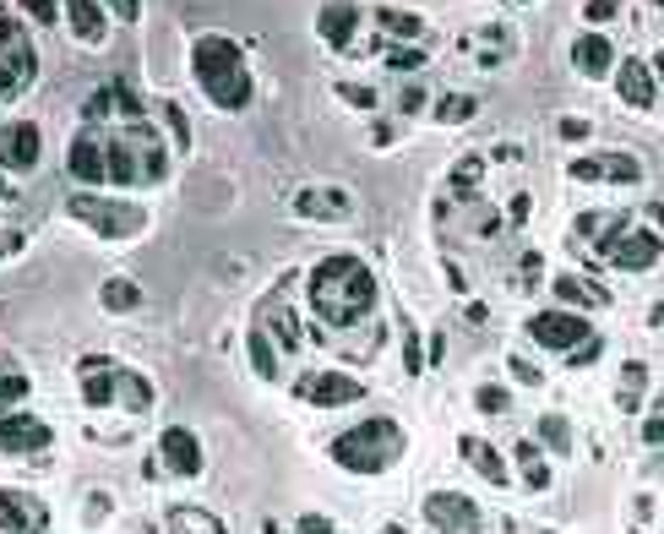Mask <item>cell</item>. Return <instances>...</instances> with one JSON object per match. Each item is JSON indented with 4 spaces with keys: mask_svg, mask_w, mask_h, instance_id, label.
<instances>
[{
    "mask_svg": "<svg viewBox=\"0 0 664 534\" xmlns=\"http://www.w3.org/2000/svg\"><path fill=\"white\" fill-rule=\"evenodd\" d=\"M311 306L328 328H354L376 311V273L349 257V251H332L311 267Z\"/></svg>",
    "mask_w": 664,
    "mask_h": 534,
    "instance_id": "cell-1",
    "label": "cell"
},
{
    "mask_svg": "<svg viewBox=\"0 0 664 534\" xmlns=\"http://www.w3.org/2000/svg\"><path fill=\"white\" fill-rule=\"evenodd\" d=\"M191 76L197 88L218 104V110H246L251 104V66H246V50L224 33H201L191 44Z\"/></svg>",
    "mask_w": 664,
    "mask_h": 534,
    "instance_id": "cell-2",
    "label": "cell"
},
{
    "mask_svg": "<svg viewBox=\"0 0 664 534\" xmlns=\"http://www.w3.org/2000/svg\"><path fill=\"white\" fill-rule=\"evenodd\" d=\"M104 170H110V186H158L169 175V153L147 121H136L126 132L104 136Z\"/></svg>",
    "mask_w": 664,
    "mask_h": 534,
    "instance_id": "cell-3",
    "label": "cell"
},
{
    "mask_svg": "<svg viewBox=\"0 0 664 534\" xmlns=\"http://www.w3.org/2000/svg\"><path fill=\"white\" fill-rule=\"evenodd\" d=\"M328 453H332V464L349 469V474H382V469H393L403 459V425L387 420V414L360 420V425H349V431L332 437Z\"/></svg>",
    "mask_w": 664,
    "mask_h": 534,
    "instance_id": "cell-4",
    "label": "cell"
},
{
    "mask_svg": "<svg viewBox=\"0 0 664 534\" xmlns=\"http://www.w3.org/2000/svg\"><path fill=\"white\" fill-rule=\"evenodd\" d=\"M66 213L76 224H87L98 240H136L147 229V207L136 202H121V197H93V192H76L66 202Z\"/></svg>",
    "mask_w": 664,
    "mask_h": 534,
    "instance_id": "cell-5",
    "label": "cell"
},
{
    "mask_svg": "<svg viewBox=\"0 0 664 534\" xmlns=\"http://www.w3.org/2000/svg\"><path fill=\"white\" fill-rule=\"evenodd\" d=\"M529 338L550 355H572L594 338V322L583 311H533L529 317Z\"/></svg>",
    "mask_w": 664,
    "mask_h": 534,
    "instance_id": "cell-6",
    "label": "cell"
},
{
    "mask_svg": "<svg viewBox=\"0 0 664 534\" xmlns=\"http://www.w3.org/2000/svg\"><path fill=\"white\" fill-rule=\"evenodd\" d=\"M604 263L621 267V273H643V267H654L664 257V240L654 229H643V224H626L621 235H604Z\"/></svg>",
    "mask_w": 664,
    "mask_h": 534,
    "instance_id": "cell-7",
    "label": "cell"
},
{
    "mask_svg": "<svg viewBox=\"0 0 664 534\" xmlns=\"http://www.w3.org/2000/svg\"><path fill=\"white\" fill-rule=\"evenodd\" d=\"M425 524L436 534H479L485 530V513L464 491H430L425 496Z\"/></svg>",
    "mask_w": 664,
    "mask_h": 534,
    "instance_id": "cell-8",
    "label": "cell"
},
{
    "mask_svg": "<svg viewBox=\"0 0 664 534\" xmlns=\"http://www.w3.org/2000/svg\"><path fill=\"white\" fill-rule=\"evenodd\" d=\"M294 393L305 403H317V409H338V403H360L365 399V382L360 377H349V371H305V377H294Z\"/></svg>",
    "mask_w": 664,
    "mask_h": 534,
    "instance_id": "cell-9",
    "label": "cell"
},
{
    "mask_svg": "<svg viewBox=\"0 0 664 534\" xmlns=\"http://www.w3.org/2000/svg\"><path fill=\"white\" fill-rule=\"evenodd\" d=\"M50 442H55V431L39 414H28V409L0 414V453H44Z\"/></svg>",
    "mask_w": 664,
    "mask_h": 534,
    "instance_id": "cell-10",
    "label": "cell"
},
{
    "mask_svg": "<svg viewBox=\"0 0 664 534\" xmlns=\"http://www.w3.org/2000/svg\"><path fill=\"white\" fill-rule=\"evenodd\" d=\"M66 170H71V181H82V186H104L110 181V170H104V136L93 132V126H82V132L71 136Z\"/></svg>",
    "mask_w": 664,
    "mask_h": 534,
    "instance_id": "cell-11",
    "label": "cell"
},
{
    "mask_svg": "<svg viewBox=\"0 0 664 534\" xmlns=\"http://www.w3.org/2000/svg\"><path fill=\"white\" fill-rule=\"evenodd\" d=\"M572 181H615V186H637L643 170L632 153H583L572 158Z\"/></svg>",
    "mask_w": 664,
    "mask_h": 534,
    "instance_id": "cell-12",
    "label": "cell"
},
{
    "mask_svg": "<svg viewBox=\"0 0 664 534\" xmlns=\"http://www.w3.org/2000/svg\"><path fill=\"white\" fill-rule=\"evenodd\" d=\"M0 524L11 534H44L50 530V507H44L39 496H28V491L0 485Z\"/></svg>",
    "mask_w": 664,
    "mask_h": 534,
    "instance_id": "cell-13",
    "label": "cell"
},
{
    "mask_svg": "<svg viewBox=\"0 0 664 534\" xmlns=\"http://www.w3.org/2000/svg\"><path fill=\"white\" fill-rule=\"evenodd\" d=\"M0 66L17 71L22 82H33V71H39V55H33V44H28V28L0 6Z\"/></svg>",
    "mask_w": 664,
    "mask_h": 534,
    "instance_id": "cell-14",
    "label": "cell"
},
{
    "mask_svg": "<svg viewBox=\"0 0 664 534\" xmlns=\"http://www.w3.org/2000/svg\"><path fill=\"white\" fill-rule=\"evenodd\" d=\"M76 377H82V399L93 409H110L115 403V382H121V366L110 355H82L76 360Z\"/></svg>",
    "mask_w": 664,
    "mask_h": 534,
    "instance_id": "cell-15",
    "label": "cell"
},
{
    "mask_svg": "<svg viewBox=\"0 0 664 534\" xmlns=\"http://www.w3.org/2000/svg\"><path fill=\"white\" fill-rule=\"evenodd\" d=\"M39 147H44V136H39L33 121L0 126V170H33V164H39Z\"/></svg>",
    "mask_w": 664,
    "mask_h": 534,
    "instance_id": "cell-16",
    "label": "cell"
},
{
    "mask_svg": "<svg viewBox=\"0 0 664 534\" xmlns=\"http://www.w3.org/2000/svg\"><path fill=\"white\" fill-rule=\"evenodd\" d=\"M158 459H164V469H175V474H201V442L186 431V425H169L164 437H158Z\"/></svg>",
    "mask_w": 664,
    "mask_h": 534,
    "instance_id": "cell-17",
    "label": "cell"
},
{
    "mask_svg": "<svg viewBox=\"0 0 664 534\" xmlns=\"http://www.w3.org/2000/svg\"><path fill=\"white\" fill-rule=\"evenodd\" d=\"M615 88H621V104H632V110H649L654 93H660L649 61H621V66H615Z\"/></svg>",
    "mask_w": 664,
    "mask_h": 534,
    "instance_id": "cell-18",
    "label": "cell"
},
{
    "mask_svg": "<svg viewBox=\"0 0 664 534\" xmlns=\"http://www.w3.org/2000/svg\"><path fill=\"white\" fill-rule=\"evenodd\" d=\"M360 22H365L360 6H322V11H317V33L328 39L332 50H349L354 33H360Z\"/></svg>",
    "mask_w": 664,
    "mask_h": 534,
    "instance_id": "cell-19",
    "label": "cell"
},
{
    "mask_svg": "<svg viewBox=\"0 0 664 534\" xmlns=\"http://www.w3.org/2000/svg\"><path fill=\"white\" fill-rule=\"evenodd\" d=\"M572 66H578V76H610L615 71V50H610V39L604 33H583L578 44H572Z\"/></svg>",
    "mask_w": 664,
    "mask_h": 534,
    "instance_id": "cell-20",
    "label": "cell"
},
{
    "mask_svg": "<svg viewBox=\"0 0 664 534\" xmlns=\"http://www.w3.org/2000/svg\"><path fill=\"white\" fill-rule=\"evenodd\" d=\"M294 213L300 218H349V192H338V186H305V192H294Z\"/></svg>",
    "mask_w": 664,
    "mask_h": 534,
    "instance_id": "cell-21",
    "label": "cell"
},
{
    "mask_svg": "<svg viewBox=\"0 0 664 534\" xmlns=\"http://www.w3.org/2000/svg\"><path fill=\"white\" fill-rule=\"evenodd\" d=\"M66 17H71V33H76L82 44H104V33H110V6H98V0H71Z\"/></svg>",
    "mask_w": 664,
    "mask_h": 534,
    "instance_id": "cell-22",
    "label": "cell"
},
{
    "mask_svg": "<svg viewBox=\"0 0 664 534\" xmlns=\"http://www.w3.org/2000/svg\"><path fill=\"white\" fill-rule=\"evenodd\" d=\"M458 453H464V464L474 469V474H485L490 485H507V459H501L485 437H464V442H458Z\"/></svg>",
    "mask_w": 664,
    "mask_h": 534,
    "instance_id": "cell-23",
    "label": "cell"
},
{
    "mask_svg": "<svg viewBox=\"0 0 664 534\" xmlns=\"http://www.w3.org/2000/svg\"><path fill=\"white\" fill-rule=\"evenodd\" d=\"M246 355H251V371L262 377V382H278L283 377V360H278V343L267 338V328H246Z\"/></svg>",
    "mask_w": 664,
    "mask_h": 534,
    "instance_id": "cell-24",
    "label": "cell"
},
{
    "mask_svg": "<svg viewBox=\"0 0 664 534\" xmlns=\"http://www.w3.org/2000/svg\"><path fill=\"white\" fill-rule=\"evenodd\" d=\"M556 295H561V300H572V306H583V311L610 306V295H604L599 284H583L578 273H556Z\"/></svg>",
    "mask_w": 664,
    "mask_h": 534,
    "instance_id": "cell-25",
    "label": "cell"
},
{
    "mask_svg": "<svg viewBox=\"0 0 664 534\" xmlns=\"http://www.w3.org/2000/svg\"><path fill=\"white\" fill-rule=\"evenodd\" d=\"M376 28L408 44V39H419V33H425V17H419V11H408V6H382V11H376Z\"/></svg>",
    "mask_w": 664,
    "mask_h": 534,
    "instance_id": "cell-26",
    "label": "cell"
},
{
    "mask_svg": "<svg viewBox=\"0 0 664 534\" xmlns=\"http://www.w3.org/2000/svg\"><path fill=\"white\" fill-rule=\"evenodd\" d=\"M512 459L523 469V485H529V491H550V464H544V448H539V442H518Z\"/></svg>",
    "mask_w": 664,
    "mask_h": 534,
    "instance_id": "cell-27",
    "label": "cell"
},
{
    "mask_svg": "<svg viewBox=\"0 0 664 534\" xmlns=\"http://www.w3.org/2000/svg\"><path fill=\"white\" fill-rule=\"evenodd\" d=\"M115 399L126 403L132 414H147V409H153V388H147V377H136L132 366H121V382H115Z\"/></svg>",
    "mask_w": 664,
    "mask_h": 534,
    "instance_id": "cell-28",
    "label": "cell"
},
{
    "mask_svg": "<svg viewBox=\"0 0 664 534\" xmlns=\"http://www.w3.org/2000/svg\"><path fill=\"white\" fill-rule=\"evenodd\" d=\"M169 534H229V530L201 507H169Z\"/></svg>",
    "mask_w": 664,
    "mask_h": 534,
    "instance_id": "cell-29",
    "label": "cell"
},
{
    "mask_svg": "<svg viewBox=\"0 0 664 534\" xmlns=\"http://www.w3.org/2000/svg\"><path fill=\"white\" fill-rule=\"evenodd\" d=\"M98 306H104V311H136V306H142V289H136L132 278H104Z\"/></svg>",
    "mask_w": 664,
    "mask_h": 534,
    "instance_id": "cell-30",
    "label": "cell"
},
{
    "mask_svg": "<svg viewBox=\"0 0 664 534\" xmlns=\"http://www.w3.org/2000/svg\"><path fill=\"white\" fill-rule=\"evenodd\" d=\"M262 328H267V338H272L278 349H289V355L300 349V322H294V311H272V306H267Z\"/></svg>",
    "mask_w": 664,
    "mask_h": 534,
    "instance_id": "cell-31",
    "label": "cell"
},
{
    "mask_svg": "<svg viewBox=\"0 0 664 534\" xmlns=\"http://www.w3.org/2000/svg\"><path fill=\"white\" fill-rule=\"evenodd\" d=\"M474 110H479L474 93H447V99L436 104V121H442V126H464V121H474Z\"/></svg>",
    "mask_w": 664,
    "mask_h": 534,
    "instance_id": "cell-32",
    "label": "cell"
},
{
    "mask_svg": "<svg viewBox=\"0 0 664 534\" xmlns=\"http://www.w3.org/2000/svg\"><path fill=\"white\" fill-rule=\"evenodd\" d=\"M158 115H164V126L175 136V147H191V121H186V110L175 99H158Z\"/></svg>",
    "mask_w": 664,
    "mask_h": 534,
    "instance_id": "cell-33",
    "label": "cell"
},
{
    "mask_svg": "<svg viewBox=\"0 0 664 534\" xmlns=\"http://www.w3.org/2000/svg\"><path fill=\"white\" fill-rule=\"evenodd\" d=\"M539 442H544L550 453H567V448H572V425H567L561 414H544V420H539Z\"/></svg>",
    "mask_w": 664,
    "mask_h": 534,
    "instance_id": "cell-34",
    "label": "cell"
},
{
    "mask_svg": "<svg viewBox=\"0 0 664 534\" xmlns=\"http://www.w3.org/2000/svg\"><path fill=\"white\" fill-rule=\"evenodd\" d=\"M474 409H479V414H507V409H512V393L496 388V382H485V388L474 393Z\"/></svg>",
    "mask_w": 664,
    "mask_h": 534,
    "instance_id": "cell-35",
    "label": "cell"
},
{
    "mask_svg": "<svg viewBox=\"0 0 664 534\" xmlns=\"http://www.w3.org/2000/svg\"><path fill=\"white\" fill-rule=\"evenodd\" d=\"M387 66L403 71V76H408V71H419V66H425V44H393V50H387Z\"/></svg>",
    "mask_w": 664,
    "mask_h": 534,
    "instance_id": "cell-36",
    "label": "cell"
},
{
    "mask_svg": "<svg viewBox=\"0 0 664 534\" xmlns=\"http://www.w3.org/2000/svg\"><path fill=\"white\" fill-rule=\"evenodd\" d=\"M479 175H485V158H458V164H453V186H458V197H464V192H479Z\"/></svg>",
    "mask_w": 664,
    "mask_h": 534,
    "instance_id": "cell-37",
    "label": "cell"
},
{
    "mask_svg": "<svg viewBox=\"0 0 664 534\" xmlns=\"http://www.w3.org/2000/svg\"><path fill=\"white\" fill-rule=\"evenodd\" d=\"M343 104H354V110H376V88H365V82H338L332 88Z\"/></svg>",
    "mask_w": 664,
    "mask_h": 534,
    "instance_id": "cell-38",
    "label": "cell"
},
{
    "mask_svg": "<svg viewBox=\"0 0 664 534\" xmlns=\"http://www.w3.org/2000/svg\"><path fill=\"white\" fill-rule=\"evenodd\" d=\"M22 399H28V377L22 371H0V409H11Z\"/></svg>",
    "mask_w": 664,
    "mask_h": 534,
    "instance_id": "cell-39",
    "label": "cell"
},
{
    "mask_svg": "<svg viewBox=\"0 0 664 534\" xmlns=\"http://www.w3.org/2000/svg\"><path fill=\"white\" fill-rule=\"evenodd\" d=\"M110 110H115V88H98V93H93V99L82 104V121H87V126H98V121H104Z\"/></svg>",
    "mask_w": 664,
    "mask_h": 534,
    "instance_id": "cell-40",
    "label": "cell"
},
{
    "mask_svg": "<svg viewBox=\"0 0 664 534\" xmlns=\"http://www.w3.org/2000/svg\"><path fill=\"white\" fill-rule=\"evenodd\" d=\"M649 388V366L643 360H626V371H621V403L632 399V393H643Z\"/></svg>",
    "mask_w": 664,
    "mask_h": 534,
    "instance_id": "cell-41",
    "label": "cell"
},
{
    "mask_svg": "<svg viewBox=\"0 0 664 534\" xmlns=\"http://www.w3.org/2000/svg\"><path fill=\"white\" fill-rule=\"evenodd\" d=\"M599 355H604V338H589V343H583V349H572V355H567V366H572V371H583V366H594Z\"/></svg>",
    "mask_w": 664,
    "mask_h": 534,
    "instance_id": "cell-42",
    "label": "cell"
},
{
    "mask_svg": "<svg viewBox=\"0 0 664 534\" xmlns=\"http://www.w3.org/2000/svg\"><path fill=\"white\" fill-rule=\"evenodd\" d=\"M403 371L419 377L425 371V355H419V333H403Z\"/></svg>",
    "mask_w": 664,
    "mask_h": 534,
    "instance_id": "cell-43",
    "label": "cell"
},
{
    "mask_svg": "<svg viewBox=\"0 0 664 534\" xmlns=\"http://www.w3.org/2000/svg\"><path fill=\"white\" fill-rule=\"evenodd\" d=\"M425 104H430V93H425V88H414V82L398 93V115H419Z\"/></svg>",
    "mask_w": 664,
    "mask_h": 534,
    "instance_id": "cell-44",
    "label": "cell"
},
{
    "mask_svg": "<svg viewBox=\"0 0 664 534\" xmlns=\"http://www.w3.org/2000/svg\"><path fill=\"white\" fill-rule=\"evenodd\" d=\"M61 11H66V6H55V0H28V17H33V22H44V28H50V22H61Z\"/></svg>",
    "mask_w": 664,
    "mask_h": 534,
    "instance_id": "cell-45",
    "label": "cell"
},
{
    "mask_svg": "<svg viewBox=\"0 0 664 534\" xmlns=\"http://www.w3.org/2000/svg\"><path fill=\"white\" fill-rule=\"evenodd\" d=\"M294 534H338V530H332L328 513H305V518L294 524Z\"/></svg>",
    "mask_w": 664,
    "mask_h": 534,
    "instance_id": "cell-46",
    "label": "cell"
},
{
    "mask_svg": "<svg viewBox=\"0 0 664 534\" xmlns=\"http://www.w3.org/2000/svg\"><path fill=\"white\" fill-rule=\"evenodd\" d=\"M583 17H589V22H610V17H621V6H615V0H589Z\"/></svg>",
    "mask_w": 664,
    "mask_h": 534,
    "instance_id": "cell-47",
    "label": "cell"
},
{
    "mask_svg": "<svg viewBox=\"0 0 664 534\" xmlns=\"http://www.w3.org/2000/svg\"><path fill=\"white\" fill-rule=\"evenodd\" d=\"M643 442H649V448H664V414H649V420H643Z\"/></svg>",
    "mask_w": 664,
    "mask_h": 534,
    "instance_id": "cell-48",
    "label": "cell"
},
{
    "mask_svg": "<svg viewBox=\"0 0 664 534\" xmlns=\"http://www.w3.org/2000/svg\"><path fill=\"white\" fill-rule=\"evenodd\" d=\"M561 136H567V142H589V121L567 115V121H561Z\"/></svg>",
    "mask_w": 664,
    "mask_h": 534,
    "instance_id": "cell-49",
    "label": "cell"
},
{
    "mask_svg": "<svg viewBox=\"0 0 664 534\" xmlns=\"http://www.w3.org/2000/svg\"><path fill=\"white\" fill-rule=\"evenodd\" d=\"M507 366H512V377H518V382H539V366H529V360H507Z\"/></svg>",
    "mask_w": 664,
    "mask_h": 534,
    "instance_id": "cell-50",
    "label": "cell"
},
{
    "mask_svg": "<svg viewBox=\"0 0 664 534\" xmlns=\"http://www.w3.org/2000/svg\"><path fill=\"white\" fill-rule=\"evenodd\" d=\"M490 158H496V164H518V158H523V147H512V142H501V147H490Z\"/></svg>",
    "mask_w": 664,
    "mask_h": 534,
    "instance_id": "cell-51",
    "label": "cell"
},
{
    "mask_svg": "<svg viewBox=\"0 0 664 534\" xmlns=\"http://www.w3.org/2000/svg\"><path fill=\"white\" fill-rule=\"evenodd\" d=\"M22 251V235L17 229H0V257H17Z\"/></svg>",
    "mask_w": 664,
    "mask_h": 534,
    "instance_id": "cell-52",
    "label": "cell"
},
{
    "mask_svg": "<svg viewBox=\"0 0 664 534\" xmlns=\"http://www.w3.org/2000/svg\"><path fill=\"white\" fill-rule=\"evenodd\" d=\"M110 17H121V22H136V0H121V6H110Z\"/></svg>",
    "mask_w": 664,
    "mask_h": 534,
    "instance_id": "cell-53",
    "label": "cell"
},
{
    "mask_svg": "<svg viewBox=\"0 0 664 534\" xmlns=\"http://www.w3.org/2000/svg\"><path fill=\"white\" fill-rule=\"evenodd\" d=\"M371 142H376V147H387V142H393V126H387V121H376V132H371Z\"/></svg>",
    "mask_w": 664,
    "mask_h": 534,
    "instance_id": "cell-54",
    "label": "cell"
},
{
    "mask_svg": "<svg viewBox=\"0 0 664 534\" xmlns=\"http://www.w3.org/2000/svg\"><path fill=\"white\" fill-rule=\"evenodd\" d=\"M649 71H654V82H664V50L654 55V61H649Z\"/></svg>",
    "mask_w": 664,
    "mask_h": 534,
    "instance_id": "cell-55",
    "label": "cell"
},
{
    "mask_svg": "<svg viewBox=\"0 0 664 534\" xmlns=\"http://www.w3.org/2000/svg\"><path fill=\"white\" fill-rule=\"evenodd\" d=\"M382 534H408V530L403 524H382Z\"/></svg>",
    "mask_w": 664,
    "mask_h": 534,
    "instance_id": "cell-56",
    "label": "cell"
},
{
    "mask_svg": "<svg viewBox=\"0 0 664 534\" xmlns=\"http://www.w3.org/2000/svg\"><path fill=\"white\" fill-rule=\"evenodd\" d=\"M0 197H17V192H11V186H6V181H0Z\"/></svg>",
    "mask_w": 664,
    "mask_h": 534,
    "instance_id": "cell-57",
    "label": "cell"
},
{
    "mask_svg": "<svg viewBox=\"0 0 664 534\" xmlns=\"http://www.w3.org/2000/svg\"><path fill=\"white\" fill-rule=\"evenodd\" d=\"M0 371H6V360H0Z\"/></svg>",
    "mask_w": 664,
    "mask_h": 534,
    "instance_id": "cell-58",
    "label": "cell"
}]
</instances>
